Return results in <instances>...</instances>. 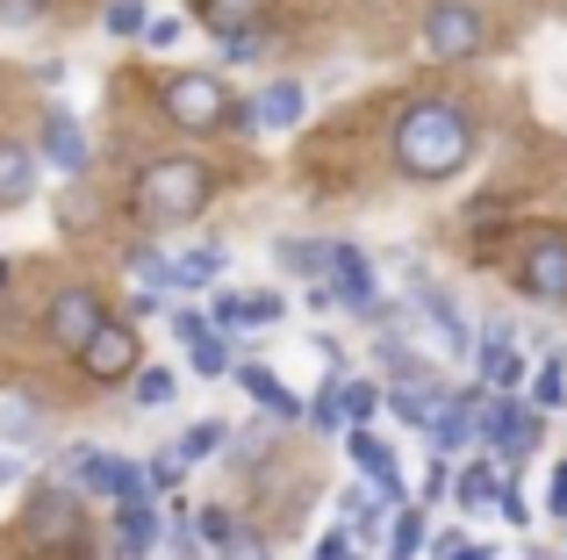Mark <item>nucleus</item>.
I'll use <instances>...</instances> for the list:
<instances>
[{
    "label": "nucleus",
    "mask_w": 567,
    "mask_h": 560,
    "mask_svg": "<svg viewBox=\"0 0 567 560\" xmlns=\"http://www.w3.org/2000/svg\"><path fill=\"white\" fill-rule=\"evenodd\" d=\"M467 158H474V129L453 101H416L395 123V166L410 180H453Z\"/></svg>",
    "instance_id": "nucleus-1"
},
{
    "label": "nucleus",
    "mask_w": 567,
    "mask_h": 560,
    "mask_svg": "<svg viewBox=\"0 0 567 560\" xmlns=\"http://www.w3.org/2000/svg\"><path fill=\"white\" fill-rule=\"evenodd\" d=\"M208 195V173L194 158H158V166L137 173V209L144 216H194Z\"/></svg>",
    "instance_id": "nucleus-2"
},
{
    "label": "nucleus",
    "mask_w": 567,
    "mask_h": 560,
    "mask_svg": "<svg viewBox=\"0 0 567 560\" xmlns=\"http://www.w3.org/2000/svg\"><path fill=\"white\" fill-rule=\"evenodd\" d=\"M482 43H488V22L467 0H439V8L424 14V51L439 58V65H460V58H474Z\"/></svg>",
    "instance_id": "nucleus-3"
},
{
    "label": "nucleus",
    "mask_w": 567,
    "mask_h": 560,
    "mask_svg": "<svg viewBox=\"0 0 567 560\" xmlns=\"http://www.w3.org/2000/svg\"><path fill=\"white\" fill-rule=\"evenodd\" d=\"M474 438H488L503 460H517V453L539 446V417L517 395H488V403H474Z\"/></svg>",
    "instance_id": "nucleus-4"
},
{
    "label": "nucleus",
    "mask_w": 567,
    "mask_h": 560,
    "mask_svg": "<svg viewBox=\"0 0 567 560\" xmlns=\"http://www.w3.org/2000/svg\"><path fill=\"white\" fill-rule=\"evenodd\" d=\"M166 115L187 129H216L223 115H230V101H223V80L216 72H181V80L166 86Z\"/></svg>",
    "instance_id": "nucleus-5"
},
{
    "label": "nucleus",
    "mask_w": 567,
    "mask_h": 560,
    "mask_svg": "<svg viewBox=\"0 0 567 560\" xmlns=\"http://www.w3.org/2000/svg\"><path fill=\"white\" fill-rule=\"evenodd\" d=\"M29 539L37 547H65V539H80V489H37V504H29Z\"/></svg>",
    "instance_id": "nucleus-6"
},
{
    "label": "nucleus",
    "mask_w": 567,
    "mask_h": 560,
    "mask_svg": "<svg viewBox=\"0 0 567 560\" xmlns=\"http://www.w3.org/2000/svg\"><path fill=\"white\" fill-rule=\"evenodd\" d=\"M80 360H86V374H94V381H123L130 366H137V331H130V323H109V317H101V323H94V338L80 345Z\"/></svg>",
    "instance_id": "nucleus-7"
},
{
    "label": "nucleus",
    "mask_w": 567,
    "mask_h": 560,
    "mask_svg": "<svg viewBox=\"0 0 567 560\" xmlns=\"http://www.w3.org/2000/svg\"><path fill=\"white\" fill-rule=\"evenodd\" d=\"M517 288L539 294V302H567V238H539L517 267Z\"/></svg>",
    "instance_id": "nucleus-8"
},
{
    "label": "nucleus",
    "mask_w": 567,
    "mask_h": 560,
    "mask_svg": "<svg viewBox=\"0 0 567 560\" xmlns=\"http://www.w3.org/2000/svg\"><path fill=\"white\" fill-rule=\"evenodd\" d=\"M346 453H352V467L374 481L381 504H402V467H395V453H388L374 432H360V424H352V432H346Z\"/></svg>",
    "instance_id": "nucleus-9"
},
{
    "label": "nucleus",
    "mask_w": 567,
    "mask_h": 560,
    "mask_svg": "<svg viewBox=\"0 0 567 560\" xmlns=\"http://www.w3.org/2000/svg\"><path fill=\"white\" fill-rule=\"evenodd\" d=\"M331 302L374 317V267H367V252H352V245H331Z\"/></svg>",
    "instance_id": "nucleus-10"
},
{
    "label": "nucleus",
    "mask_w": 567,
    "mask_h": 560,
    "mask_svg": "<svg viewBox=\"0 0 567 560\" xmlns=\"http://www.w3.org/2000/svg\"><path fill=\"white\" fill-rule=\"evenodd\" d=\"M94 323H101V302H94L86 288H65V294L51 302V338H58V345L80 352L86 338H94Z\"/></svg>",
    "instance_id": "nucleus-11"
},
{
    "label": "nucleus",
    "mask_w": 567,
    "mask_h": 560,
    "mask_svg": "<svg viewBox=\"0 0 567 560\" xmlns=\"http://www.w3.org/2000/svg\"><path fill=\"white\" fill-rule=\"evenodd\" d=\"M410 294H416V309L431 317V331H439V345H445V352L460 360V352H467V323H460L453 294H445V288H431V280H410Z\"/></svg>",
    "instance_id": "nucleus-12"
},
{
    "label": "nucleus",
    "mask_w": 567,
    "mask_h": 560,
    "mask_svg": "<svg viewBox=\"0 0 567 560\" xmlns=\"http://www.w3.org/2000/svg\"><path fill=\"white\" fill-rule=\"evenodd\" d=\"M482 374H488L496 395H511L517 381H525V360H517V345H511V323H488L482 331Z\"/></svg>",
    "instance_id": "nucleus-13"
},
{
    "label": "nucleus",
    "mask_w": 567,
    "mask_h": 560,
    "mask_svg": "<svg viewBox=\"0 0 567 560\" xmlns=\"http://www.w3.org/2000/svg\"><path fill=\"white\" fill-rule=\"evenodd\" d=\"M43 158H51L58 173H86V129L72 123L65 108H51V115H43Z\"/></svg>",
    "instance_id": "nucleus-14"
},
{
    "label": "nucleus",
    "mask_w": 567,
    "mask_h": 560,
    "mask_svg": "<svg viewBox=\"0 0 567 560\" xmlns=\"http://www.w3.org/2000/svg\"><path fill=\"white\" fill-rule=\"evenodd\" d=\"M37 195V152L29 144H0V209H22Z\"/></svg>",
    "instance_id": "nucleus-15"
},
{
    "label": "nucleus",
    "mask_w": 567,
    "mask_h": 560,
    "mask_svg": "<svg viewBox=\"0 0 567 560\" xmlns=\"http://www.w3.org/2000/svg\"><path fill=\"white\" fill-rule=\"evenodd\" d=\"M251 115H259V129H295V123L309 115V94H302L295 80H274L259 101H251Z\"/></svg>",
    "instance_id": "nucleus-16"
},
{
    "label": "nucleus",
    "mask_w": 567,
    "mask_h": 560,
    "mask_svg": "<svg viewBox=\"0 0 567 560\" xmlns=\"http://www.w3.org/2000/svg\"><path fill=\"white\" fill-rule=\"evenodd\" d=\"M280 317V294H216V317L223 331H245V323H274Z\"/></svg>",
    "instance_id": "nucleus-17"
},
{
    "label": "nucleus",
    "mask_w": 567,
    "mask_h": 560,
    "mask_svg": "<svg viewBox=\"0 0 567 560\" xmlns=\"http://www.w3.org/2000/svg\"><path fill=\"white\" fill-rule=\"evenodd\" d=\"M424 432H431V446H439V453L467 446V438H474V403H467V395H460V403L445 395V403H439V417H431Z\"/></svg>",
    "instance_id": "nucleus-18"
},
{
    "label": "nucleus",
    "mask_w": 567,
    "mask_h": 560,
    "mask_svg": "<svg viewBox=\"0 0 567 560\" xmlns=\"http://www.w3.org/2000/svg\"><path fill=\"white\" fill-rule=\"evenodd\" d=\"M237 381H245V395H251V403H266L274 417H288V424L302 417V403L280 388V374H266V366H237Z\"/></svg>",
    "instance_id": "nucleus-19"
},
{
    "label": "nucleus",
    "mask_w": 567,
    "mask_h": 560,
    "mask_svg": "<svg viewBox=\"0 0 567 560\" xmlns=\"http://www.w3.org/2000/svg\"><path fill=\"white\" fill-rule=\"evenodd\" d=\"M152 539H158L152 504H123V525H115V553H123V560H144V553H152Z\"/></svg>",
    "instance_id": "nucleus-20"
},
{
    "label": "nucleus",
    "mask_w": 567,
    "mask_h": 560,
    "mask_svg": "<svg viewBox=\"0 0 567 560\" xmlns=\"http://www.w3.org/2000/svg\"><path fill=\"white\" fill-rule=\"evenodd\" d=\"M496 489H503V475H496L488 460H474L467 475L453 481V504H467V510H488V504H496Z\"/></svg>",
    "instance_id": "nucleus-21"
},
{
    "label": "nucleus",
    "mask_w": 567,
    "mask_h": 560,
    "mask_svg": "<svg viewBox=\"0 0 567 560\" xmlns=\"http://www.w3.org/2000/svg\"><path fill=\"white\" fill-rule=\"evenodd\" d=\"M223 438H230V424L223 417H202V424H187V438H181V460H208V453H223Z\"/></svg>",
    "instance_id": "nucleus-22"
},
{
    "label": "nucleus",
    "mask_w": 567,
    "mask_h": 560,
    "mask_svg": "<svg viewBox=\"0 0 567 560\" xmlns=\"http://www.w3.org/2000/svg\"><path fill=\"white\" fill-rule=\"evenodd\" d=\"M280 267H295V273H331V245H317V238H288L280 245Z\"/></svg>",
    "instance_id": "nucleus-23"
},
{
    "label": "nucleus",
    "mask_w": 567,
    "mask_h": 560,
    "mask_svg": "<svg viewBox=\"0 0 567 560\" xmlns=\"http://www.w3.org/2000/svg\"><path fill=\"white\" fill-rule=\"evenodd\" d=\"M532 403H539V409H567V360H560V352L532 374Z\"/></svg>",
    "instance_id": "nucleus-24"
},
{
    "label": "nucleus",
    "mask_w": 567,
    "mask_h": 560,
    "mask_svg": "<svg viewBox=\"0 0 567 560\" xmlns=\"http://www.w3.org/2000/svg\"><path fill=\"white\" fill-rule=\"evenodd\" d=\"M416 553H424V518L402 510V518L388 525V560H416Z\"/></svg>",
    "instance_id": "nucleus-25"
},
{
    "label": "nucleus",
    "mask_w": 567,
    "mask_h": 560,
    "mask_svg": "<svg viewBox=\"0 0 567 560\" xmlns=\"http://www.w3.org/2000/svg\"><path fill=\"white\" fill-rule=\"evenodd\" d=\"M374 403H381L374 381H338V409H346V424H367V417H374Z\"/></svg>",
    "instance_id": "nucleus-26"
},
{
    "label": "nucleus",
    "mask_w": 567,
    "mask_h": 560,
    "mask_svg": "<svg viewBox=\"0 0 567 560\" xmlns=\"http://www.w3.org/2000/svg\"><path fill=\"white\" fill-rule=\"evenodd\" d=\"M216 273H223V252H216V245H202V252L181 259V288H216Z\"/></svg>",
    "instance_id": "nucleus-27"
},
{
    "label": "nucleus",
    "mask_w": 567,
    "mask_h": 560,
    "mask_svg": "<svg viewBox=\"0 0 567 560\" xmlns=\"http://www.w3.org/2000/svg\"><path fill=\"white\" fill-rule=\"evenodd\" d=\"M29 432H37V409L29 403H0V438H8V446H29Z\"/></svg>",
    "instance_id": "nucleus-28"
},
{
    "label": "nucleus",
    "mask_w": 567,
    "mask_h": 560,
    "mask_svg": "<svg viewBox=\"0 0 567 560\" xmlns=\"http://www.w3.org/2000/svg\"><path fill=\"white\" fill-rule=\"evenodd\" d=\"M137 403L144 409H166L173 403V374H166V366H144V374H137Z\"/></svg>",
    "instance_id": "nucleus-29"
},
{
    "label": "nucleus",
    "mask_w": 567,
    "mask_h": 560,
    "mask_svg": "<svg viewBox=\"0 0 567 560\" xmlns=\"http://www.w3.org/2000/svg\"><path fill=\"white\" fill-rule=\"evenodd\" d=\"M130 267H137L144 288H181V267H173V259H158V252H137Z\"/></svg>",
    "instance_id": "nucleus-30"
},
{
    "label": "nucleus",
    "mask_w": 567,
    "mask_h": 560,
    "mask_svg": "<svg viewBox=\"0 0 567 560\" xmlns=\"http://www.w3.org/2000/svg\"><path fill=\"white\" fill-rule=\"evenodd\" d=\"M101 22H109V37H137V29L152 22V14H144V0H115V8L101 14Z\"/></svg>",
    "instance_id": "nucleus-31"
},
{
    "label": "nucleus",
    "mask_w": 567,
    "mask_h": 560,
    "mask_svg": "<svg viewBox=\"0 0 567 560\" xmlns=\"http://www.w3.org/2000/svg\"><path fill=\"white\" fill-rule=\"evenodd\" d=\"M439 560H496V547H482V539H460V532H439Z\"/></svg>",
    "instance_id": "nucleus-32"
},
{
    "label": "nucleus",
    "mask_w": 567,
    "mask_h": 560,
    "mask_svg": "<svg viewBox=\"0 0 567 560\" xmlns=\"http://www.w3.org/2000/svg\"><path fill=\"white\" fill-rule=\"evenodd\" d=\"M144 475H152V496H166L173 481L187 475V460H181V453H166V460H152V467H144Z\"/></svg>",
    "instance_id": "nucleus-33"
},
{
    "label": "nucleus",
    "mask_w": 567,
    "mask_h": 560,
    "mask_svg": "<svg viewBox=\"0 0 567 560\" xmlns=\"http://www.w3.org/2000/svg\"><path fill=\"white\" fill-rule=\"evenodd\" d=\"M173 338H181V345L208 338V317H202V309H173Z\"/></svg>",
    "instance_id": "nucleus-34"
},
{
    "label": "nucleus",
    "mask_w": 567,
    "mask_h": 560,
    "mask_svg": "<svg viewBox=\"0 0 567 560\" xmlns=\"http://www.w3.org/2000/svg\"><path fill=\"white\" fill-rule=\"evenodd\" d=\"M194 366H202V374H223V366H230V360H223V345H216V338H194Z\"/></svg>",
    "instance_id": "nucleus-35"
},
{
    "label": "nucleus",
    "mask_w": 567,
    "mask_h": 560,
    "mask_svg": "<svg viewBox=\"0 0 567 560\" xmlns=\"http://www.w3.org/2000/svg\"><path fill=\"white\" fill-rule=\"evenodd\" d=\"M309 417H317V432H338V424H346V409H338V381H331V395H317Z\"/></svg>",
    "instance_id": "nucleus-36"
},
{
    "label": "nucleus",
    "mask_w": 567,
    "mask_h": 560,
    "mask_svg": "<svg viewBox=\"0 0 567 560\" xmlns=\"http://www.w3.org/2000/svg\"><path fill=\"white\" fill-rule=\"evenodd\" d=\"M546 510H554V518H567V460L546 475Z\"/></svg>",
    "instance_id": "nucleus-37"
},
{
    "label": "nucleus",
    "mask_w": 567,
    "mask_h": 560,
    "mask_svg": "<svg viewBox=\"0 0 567 560\" xmlns=\"http://www.w3.org/2000/svg\"><path fill=\"white\" fill-rule=\"evenodd\" d=\"M187 29L181 22H144V43H152V51H173V43H181Z\"/></svg>",
    "instance_id": "nucleus-38"
},
{
    "label": "nucleus",
    "mask_w": 567,
    "mask_h": 560,
    "mask_svg": "<svg viewBox=\"0 0 567 560\" xmlns=\"http://www.w3.org/2000/svg\"><path fill=\"white\" fill-rule=\"evenodd\" d=\"M230 532H237V525L223 518V510H208V518H202V539H208V547H230Z\"/></svg>",
    "instance_id": "nucleus-39"
},
{
    "label": "nucleus",
    "mask_w": 567,
    "mask_h": 560,
    "mask_svg": "<svg viewBox=\"0 0 567 560\" xmlns=\"http://www.w3.org/2000/svg\"><path fill=\"white\" fill-rule=\"evenodd\" d=\"M223 560H266V547L251 532H230V547H223Z\"/></svg>",
    "instance_id": "nucleus-40"
},
{
    "label": "nucleus",
    "mask_w": 567,
    "mask_h": 560,
    "mask_svg": "<svg viewBox=\"0 0 567 560\" xmlns=\"http://www.w3.org/2000/svg\"><path fill=\"white\" fill-rule=\"evenodd\" d=\"M317 560H346V532H331V539H323V547H317Z\"/></svg>",
    "instance_id": "nucleus-41"
},
{
    "label": "nucleus",
    "mask_w": 567,
    "mask_h": 560,
    "mask_svg": "<svg viewBox=\"0 0 567 560\" xmlns=\"http://www.w3.org/2000/svg\"><path fill=\"white\" fill-rule=\"evenodd\" d=\"M8 481H14V460H0V489H8Z\"/></svg>",
    "instance_id": "nucleus-42"
}]
</instances>
